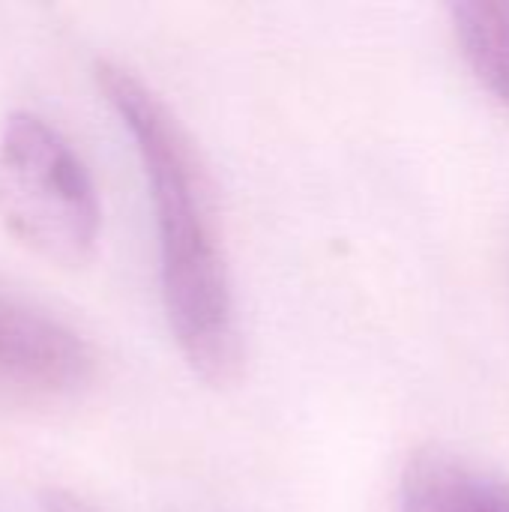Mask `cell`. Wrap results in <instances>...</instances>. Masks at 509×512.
Wrapping results in <instances>:
<instances>
[{
  "instance_id": "obj_1",
  "label": "cell",
  "mask_w": 509,
  "mask_h": 512,
  "mask_svg": "<svg viewBox=\"0 0 509 512\" xmlns=\"http://www.w3.org/2000/svg\"><path fill=\"white\" fill-rule=\"evenodd\" d=\"M93 75L129 132L147 180L168 330L186 366L201 381L225 387L240 372L243 345L228 258L198 150L177 114L132 69L99 57Z\"/></svg>"
},
{
  "instance_id": "obj_2",
  "label": "cell",
  "mask_w": 509,
  "mask_h": 512,
  "mask_svg": "<svg viewBox=\"0 0 509 512\" xmlns=\"http://www.w3.org/2000/svg\"><path fill=\"white\" fill-rule=\"evenodd\" d=\"M0 219L54 261H81L99 237L102 204L87 162L30 108L12 111L0 129Z\"/></svg>"
},
{
  "instance_id": "obj_3",
  "label": "cell",
  "mask_w": 509,
  "mask_h": 512,
  "mask_svg": "<svg viewBox=\"0 0 509 512\" xmlns=\"http://www.w3.org/2000/svg\"><path fill=\"white\" fill-rule=\"evenodd\" d=\"M90 342L63 318L0 285V402H54L93 375Z\"/></svg>"
},
{
  "instance_id": "obj_4",
  "label": "cell",
  "mask_w": 509,
  "mask_h": 512,
  "mask_svg": "<svg viewBox=\"0 0 509 512\" xmlns=\"http://www.w3.org/2000/svg\"><path fill=\"white\" fill-rule=\"evenodd\" d=\"M399 512H509V483L456 453L420 450L402 471Z\"/></svg>"
},
{
  "instance_id": "obj_5",
  "label": "cell",
  "mask_w": 509,
  "mask_h": 512,
  "mask_svg": "<svg viewBox=\"0 0 509 512\" xmlns=\"http://www.w3.org/2000/svg\"><path fill=\"white\" fill-rule=\"evenodd\" d=\"M450 18L474 75L509 105V3L462 0L450 6Z\"/></svg>"
},
{
  "instance_id": "obj_6",
  "label": "cell",
  "mask_w": 509,
  "mask_h": 512,
  "mask_svg": "<svg viewBox=\"0 0 509 512\" xmlns=\"http://www.w3.org/2000/svg\"><path fill=\"white\" fill-rule=\"evenodd\" d=\"M42 510L45 512H96L84 498H78L69 489H45L42 492Z\"/></svg>"
}]
</instances>
